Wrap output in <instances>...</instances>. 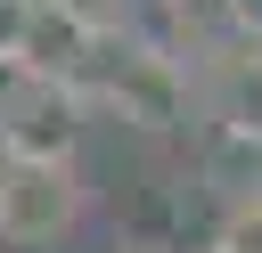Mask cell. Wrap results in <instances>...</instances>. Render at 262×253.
<instances>
[{"label":"cell","mask_w":262,"mask_h":253,"mask_svg":"<svg viewBox=\"0 0 262 253\" xmlns=\"http://www.w3.org/2000/svg\"><path fill=\"white\" fill-rule=\"evenodd\" d=\"M82 98L115 106L131 131H180L188 122V73L156 41H98V57L82 73Z\"/></svg>","instance_id":"6da1fadb"},{"label":"cell","mask_w":262,"mask_h":253,"mask_svg":"<svg viewBox=\"0 0 262 253\" xmlns=\"http://www.w3.org/2000/svg\"><path fill=\"white\" fill-rule=\"evenodd\" d=\"M90 188L74 155H0V245H57Z\"/></svg>","instance_id":"7a4b0ae2"},{"label":"cell","mask_w":262,"mask_h":253,"mask_svg":"<svg viewBox=\"0 0 262 253\" xmlns=\"http://www.w3.org/2000/svg\"><path fill=\"white\" fill-rule=\"evenodd\" d=\"M82 114L90 98L74 82H25L0 98V155H74L82 147Z\"/></svg>","instance_id":"3957f363"},{"label":"cell","mask_w":262,"mask_h":253,"mask_svg":"<svg viewBox=\"0 0 262 253\" xmlns=\"http://www.w3.org/2000/svg\"><path fill=\"white\" fill-rule=\"evenodd\" d=\"M90 57H98V33L82 24V16H66L57 0H33L25 8V33H16V73L25 82H74L82 90V73H90Z\"/></svg>","instance_id":"277c9868"},{"label":"cell","mask_w":262,"mask_h":253,"mask_svg":"<svg viewBox=\"0 0 262 253\" xmlns=\"http://www.w3.org/2000/svg\"><path fill=\"white\" fill-rule=\"evenodd\" d=\"M66 16H82L98 41H123V24H131V0H57Z\"/></svg>","instance_id":"5b68a950"},{"label":"cell","mask_w":262,"mask_h":253,"mask_svg":"<svg viewBox=\"0 0 262 253\" xmlns=\"http://www.w3.org/2000/svg\"><path fill=\"white\" fill-rule=\"evenodd\" d=\"M188 33H229V0H164Z\"/></svg>","instance_id":"8992f818"},{"label":"cell","mask_w":262,"mask_h":253,"mask_svg":"<svg viewBox=\"0 0 262 253\" xmlns=\"http://www.w3.org/2000/svg\"><path fill=\"white\" fill-rule=\"evenodd\" d=\"M25 8H33V0H0V65L16 57V33H25Z\"/></svg>","instance_id":"52a82bcc"},{"label":"cell","mask_w":262,"mask_h":253,"mask_svg":"<svg viewBox=\"0 0 262 253\" xmlns=\"http://www.w3.org/2000/svg\"><path fill=\"white\" fill-rule=\"evenodd\" d=\"M229 33H246V41H262V0H229Z\"/></svg>","instance_id":"ba28073f"},{"label":"cell","mask_w":262,"mask_h":253,"mask_svg":"<svg viewBox=\"0 0 262 253\" xmlns=\"http://www.w3.org/2000/svg\"><path fill=\"white\" fill-rule=\"evenodd\" d=\"M115 253H164V245H115Z\"/></svg>","instance_id":"9c48e42d"},{"label":"cell","mask_w":262,"mask_h":253,"mask_svg":"<svg viewBox=\"0 0 262 253\" xmlns=\"http://www.w3.org/2000/svg\"><path fill=\"white\" fill-rule=\"evenodd\" d=\"M196 253H229V245H221V237H213V245H196Z\"/></svg>","instance_id":"30bf717a"}]
</instances>
